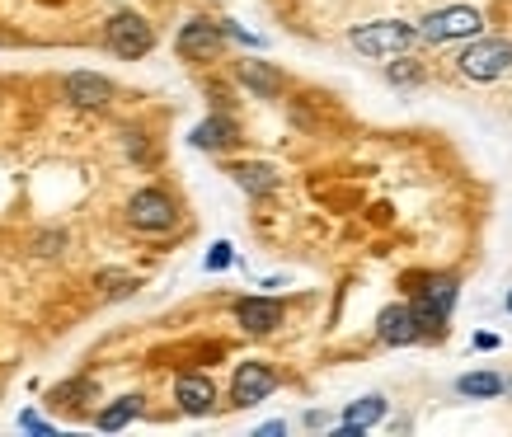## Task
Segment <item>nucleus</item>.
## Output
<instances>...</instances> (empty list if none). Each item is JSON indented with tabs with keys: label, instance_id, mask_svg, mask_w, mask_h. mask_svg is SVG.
I'll use <instances>...</instances> for the list:
<instances>
[{
	"label": "nucleus",
	"instance_id": "obj_24",
	"mask_svg": "<svg viewBox=\"0 0 512 437\" xmlns=\"http://www.w3.org/2000/svg\"><path fill=\"white\" fill-rule=\"evenodd\" d=\"M508 311H512V292H508Z\"/></svg>",
	"mask_w": 512,
	"mask_h": 437
},
{
	"label": "nucleus",
	"instance_id": "obj_5",
	"mask_svg": "<svg viewBox=\"0 0 512 437\" xmlns=\"http://www.w3.org/2000/svg\"><path fill=\"white\" fill-rule=\"evenodd\" d=\"M414 38L419 33L409 29V24H400V19H376V24H362V29L348 33V43L357 52H367V57H395L404 47H414Z\"/></svg>",
	"mask_w": 512,
	"mask_h": 437
},
{
	"label": "nucleus",
	"instance_id": "obj_22",
	"mask_svg": "<svg viewBox=\"0 0 512 437\" xmlns=\"http://www.w3.org/2000/svg\"><path fill=\"white\" fill-rule=\"evenodd\" d=\"M19 428H29V433H52V423L38 419V414H19Z\"/></svg>",
	"mask_w": 512,
	"mask_h": 437
},
{
	"label": "nucleus",
	"instance_id": "obj_19",
	"mask_svg": "<svg viewBox=\"0 0 512 437\" xmlns=\"http://www.w3.org/2000/svg\"><path fill=\"white\" fill-rule=\"evenodd\" d=\"M231 264H235L231 240H217V245H212V254H207V268H212V273H221V268H231Z\"/></svg>",
	"mask_w": 512,
	"mask_h": 437
},
{
	"label": "nucleus",
	"instance_id": "obj_21",
	"mask_svg": "<svg viewBox=\"0 0 512 437\" xmlns=\"http://www.w3.org/2000/svg\"><path fill=\"white\" fill-rule=\"evenodd\" d=\"M62 245H66L62 231H57V235H38V254H62Z\"/></svg>",
	"mask_w": 512,
	"mask_h": 437
},
{
	"label": "nucleus",
	"instance_id": "obj_9",
	"mask_svg": "<svg viewBox=\"0 0 512 437\" xmlns=\"http://www.w3.org/2000/svg\"><path fill=\"white\" fill-rule=\"evenodd\" d=\"M282 301L273 297H245L240 306H235V325L245 329V334H273V329L282 325Z\"/></svg>",
	"mask_w": 512,
	"mask_h": 437
},
{
	"label": "nucleus",
	"instance_id": "obj_23",
	"mask_svg": "<svg viewBox=\"0 0 512 437\" xmlns=\"http://www.w3.org/2000/svg\"><path fill=\"white\" fill-rule=\"evenodd\" d=\"M282 433H287L282 423H264V428H259V437H282Z\"/></svg>",
	"mask_w": 512,
	"mask_h": 437
},
{
	"label": "nucleus",
	"instance_id": "obj_15",
	"mask_svg": "<svg viewBox=\"0 0 512 437\" xmlns=\"http://www.w3.org/2000/svg\"><path fill=\"white\" fill-rule=\"evenodd\" d=\"M381 419H386V400H381V395H362V400H353V405L343 409V423H348V428H362V433Z\"/></svg>",
	"mask_w": 512,
	"mask_h": 437
},
{
	"label": "nucleus",
	"instance_id": "obj_7",
	"mask_svg": "<svg viewBox=\"0 0 512 437\" xmlns=\"http://www.w3.org/2000/svg\"><path fill=\"white\" fill-rule=\"evenodd\" d=\"M221 47H226V29L217 19H188L179 29V57L184 62H212Z\"/></svg>",
	"mask_w": 512,
	"mask_h": 437
},
{
	"label": "nucleus",
	"instance_id": "obj_12",
	"mask_svg": "<svg viewBox=\"0 0 512 437\" xmlns=\"http://www.w3.org/2000/svg\"><path fill=\"white\" fill-rule=\"evenodd\" d=\"M231 179L245 188L249 198H264L278 188V170L273 165H259V160H245V165H231Z\"/></svg>",
	"mask_w": 512,
	"mask_h": 437
},
{
	"label": "nucleus",
	"instance_id": "obj_11",
	"mask_svg": "<svg viewBox=\"0 0 512 437\" xmlns=\"http://www.w3.org/2000/svg\"><path fill=\"white\" fill-rule=\"evenodd\" d=\"M174 400H179L184 414L202 419V414H212V405H217V386H212L207 376H198V372H184L179 381H174Z\"/></svg>",
	"mask_w": 512,
	"mask_h": 437
},
{
	"label": "nucleus",
	"instance_id": "obj_4",
	"mask_svg": "<svg viewBox=\"0 0 512 437\" xmlns=\"http://www.w3.org/2000/svg\"><path fill=\"white\" fill-rule=\"evenodd\" d=\"M480 29H484V15L475 5H447V10H433L414 33L423 43H451V38H475Z\"/></svg>",
	"mask_w": 512,
	"mask_h": 437
},
{
	"label": "nucleus",
	"instance_id": "obj_13",
	"mask_svg": "<svg viewBox=\"0 0 512 437\" xmlns=\"http://www.w3.org/2000/svg\"><path fill=\"white\" fill-rule=\"evenodd\" d=\"M193 146H198V151H226V146H231L235 141V123L231 118H202L198 127H193Z\"/></svg>",
	"mask_w": 512,
	"mask_h": 437
},
{
	"label": "nucleus",
	"instance_id": "obj_17",
	"mask_svg": "<svg viewBox=\"0 0 512 437\" xmlns=\"http://www.w3.org/2000/svg\"><path fill=\"white\" fill-rule=\"evenodd\" d=\"M137 414H141V395H123L118 405H109L94 423H99L104 433H118V428H127V423L137 419Z\"/></svg>",
	"mask_w": 512,
	"mask_h": 437
},
{
	"label": "nucleus",
	"instance_id": "obj_8",
	"mask_svg": "<svg viewBox=\"0 0 512 437\" xmlns=\"http://www.w3.org/2000/svg\"><path fill=\"white\" fill-rule=\"evenodd\" d=\"M62 90L76 109H109L113 104V80L94 76V71H71Z\"/></svg>",
	"mask_w": 512,
	"mask_h": 437
},
{
	"label": "nucleus",
	"instance_id": "obj_3",
	"mask_svg": "<svg viewBox=\"0 0 512 437\" xmlns=\"http://www.w3.org/2000/svg\"><path fill=\"white\" fill-rule=\"evenodd\" d=\"M104 43H109L113 57H123V62H137V57H146V52L156 47V29H151V24H146L141 15L123 10V15H113L109 24H104Z\"/></svg>",
	"mask_w": 512,
	"mask_h": 437
},
{
	"label": "nucleus",
	"instance_id": "obj_2",
	"mask_svg": "<svg viewBox=\"0 0 512 437\" xmlns=\"http://www.w3.org/2000/svg\"><path fill=\"white\" fill-rule=\"evenodd\" d=\"M456 71L466 80H498L512 71V43L508 38H470L466 52L456 57Z\"/></svg>",
	"mask_w": 512,
	"mask_h": 437
},
{
	"label": "nucleus",
	"instance_id": "obj_6",
	"mask_svg": "<svg viewBox=\"0 0 512 437\" xmlns=\"http://www.w3.org/2000/svg\"><path fill=\"white\" fill-rule=\"evenodd\" d=\"M273 391H278V372H273L268 362H240V367H235V376H231V400L240 409L264 405Z\"/></svg>",
	"mask_w": 512,
	"mask_h": 437
},
{
	"label": "nucleus",
	"instance_id": "obj_14",
	"mask_svg": "<svg viewBox=\"0 0 512 437\" xmlns=\"http://www.w3.org/2000/svg\"><path fill=\"white\" fill-rule=\"evenodd\" d=\"M235 76L245 80L249 90L259 94V99H273V94L282 90V76L273 71V66H264V62H240V71H235Z\"/></svg>",
	"mask_w": 512,
	"mask_h": 437
},
{
	"label": "nucleus",
	"instance_id": "obj_25",
	"mask_svg": "<svg viewBox=\"0 0 512 437\" xmlns=\"http://www.w3.org/2000/svg\"><path fill=\"white\" fill-rule=\"evenodd\" d=\"M0 43H5V33H0Z\"/></svg>",
	"mask_w": 512,
	"mask_h": 437
},
{
	"label": "nucleus",
	"instance_id": "obj_1",
	"mask_svg": "<svg viewBox=\"0 0 512 437\" xmlns=\"http://www.w3.org/2000/svg\"><path fill=\"white\" fill-rule=\"evenodd\" d=\"M127 226L141 235H165L179 226V203H174L165 188H137L127 198Z\"/></svg>",
	"mask_w": 512,
	"mask_h": 437
},
{
	"label": "nucleus",
	"instance_id": "obj_16",
	"mask_svg": "<svg viewBox=\"0 0 512 437\" xmlns=\"http://www.w3.org/2000/svg\"><path fill=\"white\" fill-rule=\"evenodd\" d=\"M456 391L466 395V400H494V395H503V376H494V372H466L461 381H456Z\"/></svg>",
	"mask_w": 512,
	"mask_h": 437
},
{
	"label": "nucleus",
	"instance_id": "obj_18",
	"mask_svg": "<svg viewBox=\"0 0 512 437\" xmlns=\"http://www.w3.org/2000/svg\"><path fill=\"white\" fill-rule=\"evenodd\" d=\"M423 301H428L433 311L451 315V306H456V278H433L428 287H423Z\"/></svg>",
	"mask_w": 512,
	"mask_h": 437
},
{
	"label": "nucleus",
	"instance_id": "obj_10",
	"mask_svg": "<svg viewBox=\"0 0 512 437\" xmlns=\"http://www.w3.org/2000/svg\"><path fill=\"white\" fill-rule=\"evenodd\" d=\"M376 339L390 348H409V344H419L423 334H419V320H414L409 306H386L381 320H376Z\"/></svg>",
	"mask_w": 512,
	"mask_h": 437
},
{
	"label": "nucleus",
	"instance_id": "obj_20",
	"mask_svg": "<svg viewBox=\"0 0 512 437\" xmlns=\"http://www.w3.org/2000/svg\"><path fill=\"white\" fill-rule=\"evenodd\" d=\"M104 292H109V297H127V292H137V278H123V273H104Z\"/></svg>",
	"mask_w": 512,
	"mask_h": 437
}]
</instances>
